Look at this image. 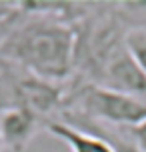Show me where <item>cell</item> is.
<instances>
[{"instance_id":"1","label":"cell","mask_w":146,"mask_h":152,"mask_svg":"<svg viewBox=\"0 0 146 152\" xmlns=\"http://www.w3.org/2000/svg\"><path fill=\"white\" fill-rule=\"evenodd\" d=\"M72 24L52 14L18 8L0 46V58L44 80L62 84L76 66L78 34Z\"/></svg>"},{"instance_id":"2","label":"cell","mask_w":146,"mask_h":152,"mask_svg":"<svg viewBox=\"0 0 146 152\" xmlns=\"http://www.w3.org/2000/svg\"><path fill=\"white\" fill-rule=\"evenodd\" d=\"M60 112H70L94 122L128 128L146 120V100L110 90L88 80H80L66 88L64 108Z\"/></svg>"},{"instance_id":"3","label":"cell","mask_w":146,"mask_h":152,"mask_svg":"<svg viewBox=\"0 0 146 152\" xmlns=\"http://www.w3.org/2000/svg\"><path fill=\"white\" fill-rule=\"evenodd\" d=\"M64 98L66 88L62 84L44 80L14 62L0 58V110L22 108L48 122L60 114Z\"/></svg>"},{"instance_id":"4","label":"cell","mask_w":146,"mask_h":152,"mask_svg":"<svg viewBox=\"0 0 146 152\" xmlns=\"http://www.w3.org/2000/svg\"><path fill=\"white\" fill-rule=\"evenodd\" d=\"M44 122L36 114L22 110V108H6L0 110V138L2 146L12 152H22L30 144L34 134Z\"/></svg>"},{"instance_id":"5","label":"cell","mask_w":146,"mask_h":152,"mask_svg":"<svg viewBox=\"0 0 146 152\" xmlns=\"http://www.w3.org/2000/svg\"><path fill=\"white\" fill-rule=\"evenodd\" d=\"M44 130L50 132V136H54L56 140H60L68 146L70 152H114L110 148L106 140H102L100 136H94L90 132H84V130L72 126L64 120H48L44 122Z\"/></svg>"},{"instance_id":"6","label":"cell","mask_w":146,"mask_h":152,"mask_svg":"<svg viewBox=\"0 0 146 152\" xmlns=\"http://www.w3.org/2000/svg\"><path fill=\"white\" fill-rule=\"evenodd\" d=\"M124 46L146 76V26H130L124 32Z\"/></svg>"},{"instance_id":"7","label":"cell","mask_w":146,"mask_h":152,"mask_svg":"<svg viewBox=\"0 0 146 152\" xmlns=\"http://www.w3.org/2000/svg\"><path fill=\"white\" fill-rule=\"evenodd\" d=\"M126 134L132 140V144L136 146L140 152H146V120H142L136 126H128Z\"/></svg>"},{"instance_id":"8","label":"cell","mask_w":146,"mask_h":152,"mask_svg":"<svg viewBox=\"0 0 146 152\" xmlns=\"http://www.w3.org/2000/svg\"><path fill=\"white\" fill-rule=\"evenodd\" d=\"M2 148H4V146H2V138H0V150H2Z\"/></svg>"}]
</instances>
